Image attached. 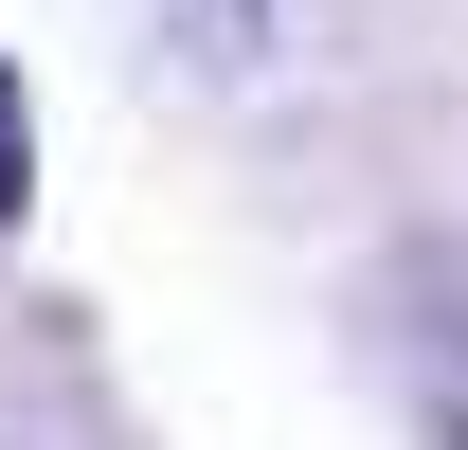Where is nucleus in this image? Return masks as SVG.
<instances>
[{
	"label": "nucleus",
	"mask_w": 468,
	"mask_h": 450,
	"mask_svg": "<svg viewBox=\"0 0 468 450\" xmlns=\"http://www.w3.org/2000/svg\"><path fill=\"white\" fill-rule=\"evenodd\" d=\"M360 342H378V379H397L414 450H468V234H414V252H378V288H360Z\"/></svg>",
	"instance_id": "nucleus-1"
},
{
	"label": "nucleus",
	"mask_w": 468,
	"mask_h": 450,
	"mask_svg": "<svg viewBox=\"0 0 468 450\" xmlns=\"http://www.w3.org/2000/svg\"><path fill=\"white\" fill-rule=\"evenodd\" d=\"M144 37H163L180 72H252L271 55V0H144Z\"/></svg>",
	"instance_id": "nucleus-2"
},
{
	"label": "nucleus",
	"mask_w": 468,
	"mask_h": 450,
	"mask_svg": "<svg viewBox=\"0 0 468 450\" xmlns=\"http://www.w3.org/2000/svg\"><path fill=\"white\" fill-rule=\"evenodd\" d=\"M37 198V145H18V72H0V217Z\"/></svg>",
	"instance_id": "nucleus-3"
}]
</instances>
